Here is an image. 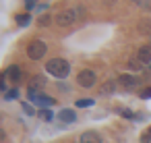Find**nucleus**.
<instances>
[{"instance_id": "nucleus-1", "label": "nucleus", "mask_w": 151, "mask_h": 143, "mask_svg": "<svg viewBox=\"0 0 151 143\" xmlns=\"http://www.w3.org/2000/svg\"><path fill=\"white\" fill-rule=\"evenodd\" d=\"M87 15V9L85 6H75V9H66V11H60L58 15H56V23L60 25V27H70L75 21H79V19H83Z\"/></svg>"}, {"instance_id": "nucleus-2", "label": "nucleus", "mask_w": 151, "mask_h": 143, "mask_svg": "<svg viewBox=\"0 0 151 143\" xmlns=\"http://www.w3.org/2000/svg\"><path fill=\"white\" fill-rule=\"evenodd\" d=\"M46 73L56 79H66L70 75V62L64 58H50L46 62Z\"/></svg>"}, {"instance_id": "nucleus-3", "label": "nucleus", "mask_w": 151, "mask_h": 143, "mask_svg": "<svg viewBox=\"0 0 151 143\" xmlns=\"http://www.w3.org/2000/svg\"><path fill=\"white\" fill-rule=\"evenodd\" d=\"M46 52H48V46H46V42H42V40H33V42L27 46V56H29L31 60H42V58L46 56Z\"/></svg>"}, {"instance_id": "nucleus-4", "label": "nucleus", "mask_w": 151, "mask_h": 143, "mask_svg": "<svg viewBox=\"0 0 151 143\" xmlns=\"http://www.w3.org/2000/svg\"><path fill=\"white\" fill-rule=\"evenodd\" d=\"M95 81H97V75H95V71H91V69H83V71H79V75H77V83H79L81 87H85V89H91V87L95 85Z\"/></svg>"}, {"instance_id": "nucleus-5", "label": "nucleus", "mask_w": 151, "mask_h": 143, "mask_svg": "<svg viewBox=\"0 0 151 143\" xmlns=\"http://www.w3.org/2000/svg\"><path fill=\"white\" fill-rule=\"evenodd\" d=\"M27 100H29L31 104H37V106H42V108H50V106L54 104V98H50V95H44V93H40V91H33V89H29V91H27Z\"/></svg>"}, {"instance_id": "nucleus-6", "label": "nucleus", "mask_w": 151, "mask_h": 143, "mask_svg": "<svg viewBox=\"0 0 151 143\" xmlns=\"http://www.w3.org/2000/svg\"><path fill=\"white\" fill-rule=\"evenodd\" d=\"M118 85H122L124 89H137L141 85V77H137V75H120Z\"/></svg>"}, {"instance_id": "nucleus-7", "label": "nucleus", "mask_w": 151, "mask_h": 143, "mask_svg": "<svg viewBox=\"0 0 151 143\" xmlns=\"http://www.w3.org/2000/svg\"><path fill=\"white\" fill-rule=\"evenodd\" d=\"M6 81H13V83H19L21 81V77H23V71H21V66H17V64H13V66H9L6 71H4V75H2Z\"/></svg>"}, {"instance_id": "nucleus-8", "label": "nucleus", "mask_w": 151, "mask_h": 143, "mask_svg": "<svg viewBox=\"0 0 151 143\" xmlns=\"http://www.w3.org/2000/svg\"><path fill=\"white\" fill-rule=\"evenodd\" d=\"M137 58H139V62H141L143 66H149V64H151V44L141 46L139 52H137Z\"/></svg>"}, {"instance_id": "nucleus-9", "label": "nucleus", "mask_w": 151, "mask_h": 143, "mask_svg": "<svg viewBox=\"0 0 151 143\" xmlns=\"http://www.w3.org/2000/svg\"><path fill=\"white\" fill-rule=\"evenodd\" d=\"M79 143H104V139L97 131H85V133H81Z\"/></svg>"}, {"instance_id": "nucleus-10", "label": "nucleus", "mask_w": 151, "mask_h": 143, "mask_svg": "<svg viewBox=\"0 0 151 143\" xmlns=\"http://www.w3.org/2000/svg\"><path fill=\"white\" fill-rule=\"evenodd\" d=\"M58 118L62 120V122H75L77 120V114H75V110H68V108H64V110H60V114H58Z\"/></svg>"}, {"instance_id": "nucleus-11", "label": "nucleus", "mask_w": 151, "mask_h": 143, "mask_svg": "<svg viewBox=\"0 0 151 143\" xmlns=\"http://www.w3.org/2000/svg\"><path fill=\"white\" fill-rule=\"evenodd\" d=\"M44 85H46V79H44L42 75H35V77L29 81V89H33V91H40Z\"/></svg>"}, {"instance_id": "nucleus-12", "label": "nucleus", "mask_w": 151, "mask_h": 143, "mask_svg": "<svg viewBox=\"0 0 151 143\" xmlns=\"http://www.w3.org/2000/svg\"><path fill=\"white\" fill-rule=\"evenodd\" d=\"M116 91V81H108V83H104L101 87H99V93L101 95H110V93H114Z\"/></svg>"}, {"instance_id": "nucleus-13", "label": "nucleus", "mask_w": 151, "mask_h": 143, "mask_svg": "<svg viewBox=\"0 0 151 143\" xmlns=\"http://www.w3.org/2000/svg\"><path fill=\"white\" fill-rule=\"evenodd\" d=\"M93 106V100L91 98H85V100H77V108H91Z\"/></svg>"}, {"instance_id": "nucleus-14", "label": "nucleus", "mask_w": 151, "mask_h": 143, "mask_svg": "<svg viewBox=\"0 0 151 143\" xmlns=\"http://www.w3.org/2000/svg\"><path fill=\"white\" fill-rule=\"evenodd\" d=\"M52 23V17L50 15H42L40 19H37V25H42V27H46V25H50Z\"/></svg>"}, {"instance_id": "nucleus-15", "label": "nucleus", "mask_w": 151, "mask_h": 143, "mask_svg": "<svg viewBox=\"0 0 151 143\" xmlns=\"http://www.w3.org/2000/svg\"><path fill=\"white\" fill-rule=\"evenodd\" d=\"M19 98V89L15 87V89H9L6 93H4V100H17Z\"/></svg>"}, {"instance_id": "nucleus-16", "label": "nucleus", "mask_w": 151, "mask_h": 143, "mask_svg": "<svg viewBox=\"0 0 151 143\" xmlns=\"http://www.w3.org/2000/svg\"><path fill=\"white\" fill-rule=\"evenodd\" d=\"M17 23H19V25H29V23H31V17H29V15H19V17H17Z\"/></svg>"}, {"instance_id": "nucleus-17", "label": "nucleus", "mask_w": 151, "mask_h": 143, "mask_svg": "<svg viewBox=\"0 0 151 143\" xmlns=\"http://www.w3.org/2000/svg\"><path fill=\"white\" fill-rule=\"evenodd\" d=\"M120 114H122L124 118H137V114H134L132 110H126V108H122V110H120Z\"/></svg>"}, {"instance_id": "nucleus-18", "label": "nucleus", "mask_w": 151, "mask_h": 143, "mask_svg": "<svg viewBox=\"0 0 151 143\" xmlns=\"http://www.w3.org/2000/svg\"><path fill=\"white\" fill-rule=\"evenodd\" d=\"M141 141H143V143H151V126H149V129H147V131L143 133V137H141Z\"/></svg>"}, {"instance_id": "nucleus-19", "label": "nucleus", "mask_w": 151, "mask_h": 143, "mask_svg": "<svg viewBox=\"0 0 151 143\" xmlns=\"http://www.w3.org/2000/svg\"><path fill=\"white\" fill-rule=\"evenodd\" d=\"M128 66H130V69H132V71H139V69H141V66H143V64H141V62H139V58H134V60H130V62H128Z\"/></svg>"}, {"instance_id": "nucleus-20", "label": "nucleus", "mask_w": 151, "mask_h": 143, "mask_svg": "<svg viewBox=\"0 0 151 143\" xmlns=\"http://www.w3.org/2000/svg\"><path fill=\"white\" fill-rule=\"evenodd\" d=\"M137 4H139V6H143L145 11H151V0H139Z\"/></svg>"}, {"instance_id": "nucleus-21", "label": "nucleus", "mask_w": 151, "mask_h": 143, "mask_svg": "<svg viewBox=\"0 0 151 143\" xmlns=\"http://www.w3.org/2000/svg\"><path fill=\"white\" fill-rule=\"evenodd\" d=\"M42 118H44V120H48V122H50V120H52V118H54V114H52V112H50V110H44V112H42Z\"/></svg>"}, {"instance_id": "nucleus-22", "label": "nucleus", "mask_w": 151, "mask_h": 143, "mask_svg": "<svg viewBox=\"0 0 151 143\" xmlns=\"http://www.w3.org/2000/svg\"><path fill=\"white\" fill-rule=\"evenodd\" d=\"M35 4H37V0H25V9H27V11H31Z\"/></svg>"}, {"instance_id": "nucleus-23", "label": "nucleus", "mask_w": 151, "mask_h": 143, "mask_svg": "<svg viewBox=\"0 0 151 143\" xmlns=\"http://www.w3.org/2000/svg\"><path fill=\"white\" fill-rule=\"evenodd\" d=\"M23 110H25V112H27V114H31V116H33V114H35V110H33V108H31V106H29V104H23Z\"/></svg>"}, {"instance_id": "nucleus-24", "label": "nucleus", "mask_w": 151, "mask_h": 143, "mask_svg": "<svg viewBox=\"0 0 151 143\" xmlns=\"http://www.w3.org/2000/svg\"><path fill=\"white\" fill-rule=\"evenodd\" d=\"M141 98H143V100H149V98H151V89H143V91H141Z\"/></svg>"}, {"instance_id": "nucleus-25", "label": "nucleus", "mask_w": 151, "mask_h": 143, "mask_svg": "<svg viewBox=\"0 0 151 143\" xmlns=\"http://www.w3.org/2000/svg\"><path fill=\"white\" fill-rule=\"evenodd\" d=\"M132 2H139V0H132Z\"/></svg>"}]
</instances>
